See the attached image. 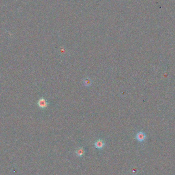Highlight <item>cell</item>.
Masks as SVG:
<instances>
[{
	"instance_id": "cell-1",
	"label": "cell",
	"mask_w": 175,
	"mask_h": 175,
	"mask_svg": "<svg viewBox=\"0 0 175 175\" xmlns=\"http://www.w3.org/2000/svg\"><path fill=\"white\" fill-rule=\"evenodd\" d=\"M135 138L139 142H143L146 139V135L143 132H139L136 135Z\"/></svg>"
},
{
	"instance_id": "cell-2",
	"label": "cell",
	"mask_w": 175,
	"mask_h": 175,
	"mask_svg": "<svg viewBox=\"0 0 175 175\" xmlns=\"http://www.w3.org/2000/svg\"><path fill=\"white\" fill-rule=\"evenodd\" d=\"M38 106L41 109H44L46 108L48 106V102L46 101L45 98H40L38 102Z\"/></svg>"
},
{
	"instance_id": "cell-3",
	"label": "cell",
	"mask_w": 175,
	"mask_h": 175,
	"mask_svg": "<svg viewBox=\"0 0 175 175\" xmlns=\"http://www.w3.org/2000/svg\"><path fill=\"white\" fill-rule=\"evenodd\" d=\"M105 145V143L103 140L101 139H99L95 142L94 143V146L96 149H102L104 146Z\"/></svg>"
},
{
	"instance_id": "cell-4",
	"label": "cell",
	"mask_w": 175,
	"mask_h": 175,
	"mask_svg": "<svg viewBox=\"0 0 175 175\" xmlns=\"http://www.w3.org/2000/svg\"><path fill=\"white\" fill-rule=\"evenodd\" d=\"M75 153L79 157H82L85 155V150L83 148L79 147L76 150Z\"/></svg>"
},
{
	"instance_id": "cell-5",
	"label": "cell",
	"mask_w": 175,
	"mask_h": 175,
	"mask_svg": "<svg viewBox=\"0 0 175 175\" xmlns=\"http://www.w3.org/2000/svg\"><path fill=\"white\" fill-rule=\"evenodd\" d=\"M92 80L89 77H86L84 79L83 81V84L84 85L86 86V87H89L92 84Z\"/></svg>"
}]
</instances>
